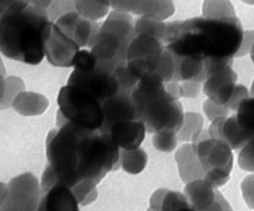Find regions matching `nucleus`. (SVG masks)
Wrapping results in <instances>:
<instances>
[{
  "instance_id": "43",
  "label": "nucleus",
  "mask_w": 254,
  "mask_h": 211,
  "mask_svg": "<svg viewBox=\"0 0 254 211\" xmlns=\"http://www.w3.org/2000/svg\"><path fill=\"white\" fill-rule=\"evenodd\" d=\"M26 1L34 6L41 7L44 9H48L53 3V0H26Z\"/></svg>"
},
{
  "instance_id": "32",
  "label": "nucleus",
  "mask_w": 254,
  "mask_h": 211,
  "mask_svg": "<svg viewBox=\"0 0 254 211\" xmlns=\"http://www.w3.org/2000/svg\"><path fill=\"white\" fill-rule=\"evenodd\" d=\"M239 166L243 170L254 173V134L239 153Z\"/></svg>"
},
{
  "instance_id": "21",
  "label": "nucleus",
  "mask_w": 254,
  "mask_h": 211,
  "mask_svg": "<svg viewBox=\"0 0 254 211\" xmlns=\"http://www.w3.org/2000/svg\"><path fill=\"white\" fill-rule=\"evenodd\" d=\"M12 107L25 117L42 115L49 107L48 98L44 95L24 91L20 93L12 103Z\"/></svg>"
},
{
  "instance_id": "36",
  "label": "nucleus",
  "mask_w": 254,
  "mask_h": 211,
  "mask_svg": "<svg viewBox=\"0 0 254 211\" xmlns=\"http://www.w3.org/2000/svg\"><path fill=\"white\" fill-rule=\"evenodd\" d=\"M203 110L211 122L220 117H228L230 114V109L227 106L220 105L209 98L203 103Z\"/></svg>"
},
{
  "instance_id": "19",
  "label": "nucleus",
  "mask_w": 254,
  "mask_h": 211,
  "mask_svg": "<svg viewBox=\"0 0 254 211\" xmlns=\"http://www.w3.org/2000/svg\"><path fill=\"white\" fill-rule=\"evenodd\" d=\"M175 159L178 165L179 175L186 184L195 179L205 178V171L191 143L182 145L177 150Z\"/></svg>"
},
{
  "instance_id": "25",
  "label": "nucleus",
  "mask_w": 254,
  "mask_h": 211,
  "mask_svg": "<svg viewBox=\"0 0 254 211\" xmlns=\"http://www.w3.org/2000/svg\"><path fill=\"white\" fill-rule=\"evenodd\" d=\"M203 17L210 19L232 18L236 17V11L230 0H205Z\"/></svg>"
},
{
  "instance_id": "2",
  "label": "nucleus",
  "mask_w": 254,
  "mask_h": 211,
  "mask_svg": "<svg viewBox=\"0 0 254 211\" xmlns=\"http://www.w3.org/2000/svg\"><path fill=\"white\" fill-rule=\"evenodd\" d=\"M243 37V27L237 17H202L168 23L164 44L174 58L233 59Z\"/></svg>"
},
{
  "instance_id": "31",
  "label": "nucleus",
  "mask_w": 254,
  "mask_h": 211,
  "mask_svg": "<svg viewBox=\"0 0 254 211\" xmlns=\"http://www.w3.org/2000/svg\"><path fill=\"white\" fill-rule=\"evenodd\" d=\"M152 142L154 147L163 152H170L177 146L178 136L176 132L170 130H163L153 133Z\"/></svg>"
},
{
  "instance_id": "1",
  "label": "nucleus",
  "mask_w": 254,
  "mask_h": 211,
  "mask_svg": "<svg viewBox=\"0 0 254 211\" xmlns=\"http://www.w3.org/2000/svg\"><path fill=\"white\" fill-rule=\"evenodd\" d=\"M58 129L47 139L49 165L41 178V189L56 184L74 189L80 182L98 185L121 167L120 147L100 130L82 128L57 119Z\"/></svg>"
},
{
  "instance_id": "17",
  "label": "nucleus",
  "mask_w": 254,
  "mask_h": 211,
  "mask_svg": "<svg viewBox=\"0 0 254 211\" xmlns=\"http://www.w3.org/2000/svg\"><path fill=\"white\" fill-rule=\"evenodd\" d=\"M101 132L107 134L110 139L122 149L137 148L143 142L146 127L141 120H133L116 123Z\"/></svg>"
},
{
  "instance_id": "7",
  "label": "nucleus",
  "mask_w": 254,
  "mask_h": 211,
  "mask_svg": "<svg viewBox=\"0 0 254 211\" xmlns=\"http://www.w3.org/2000/svg\"><path fill=\"white\" fill-rule=\"evenodd\" d=\"M57 119L75 124L82 128L100 130L104 122L103 104L84 90L67 84L58 96Z\"/></svg>"
},
{
  "instance_id": "46",
  "label": "nucleus",
  "mask_w": 254,
  "mask_h": 211,
  "mask_svg": "<svg viewBox=\"0 0 254 211\" xmlns=\"http://www.w3.org/2000/svg\"><path fill=\"white\" fill-rule=\"evenodd\" d=\"M0 211H25V210H23L21 208H18V207H15V206L2 204V206L0 207Z\"/></svg>"
},
{
  "instance_id": "14",
  "label": "nucleus",
  "mask_w": 254,
  "mask_h": 211,
  "mask_svg": "<svg viewBox=\"0 0 254 211\" xmlns=\"http://www.w3.org/2000/svg\"><path fill=\"white\" fill-rule=\"evenodd\" d=\"M102 106L104 122L100 130H104L116 123L141 120L139 110L130 93L118 92L104 101Z\"/></svg>"
},
{
  "instance_id": "5",
  "label": "nucleus",
  "mask_w": 254,
  "mask_h": 211,
  "mask_svg": "<svg viewBox=\"0 0 254 211\" xmlns=\"http://www.w3.org/2000/svg\"><path fill=\"white\" fill-rule=\"evenodd\" d=\"M136 35L135 23L129 12L111 11L90 46L98 65L111 73L126 65L127 53Z\"/></svg>"
},
{
  "instance_id": "9",
  "label": "nucleus",
  "mask_w": 254,
  "mask_h": 211,
  "mask_svg": "<svg viewBox=\"0 0 254 211\" xmlns=\"http://www.w3.org/2000/svg\"><path fill=\"white\" fill-rule=\"evenodd\" d=\"M67 84H72L84 90L102 104L119 92V86L114 73L99 65L88 70L74 69L68 78Z\"/></svg>"
},
{
  "instance_id": "23",
  "label": "nucleus",
  "mask_w": 254,
  "mask_h": 211,
  "mask_svg": "<svg viewBox=\"0 0 254 211\" xmlns=\"http://www.w3.org/2000/svg\"><path fill=\"white\" fill-rule=\"evenodd\" d=\"M121 166L126 172L139 174L142 172L148 162V156L144 149L137 147L121 150Z\"/></svg>"
},
{
  "instance_id": "6",
  "label": "nucleus",
  "mask_w": 254,
  "mask_h": 211,
  "mask_svg": "<svg viewBox=\"0 0 254 211\" xmlns=\"http://www.w3.org/2000/svg\"><path fill=\"white\" fill-rule=\"evenodd\" d=\"M191 144L205 171L204 179L215 189L227 184L234 165L233 149L204 129L193 137Z\"/></svg>"
},
{
  "instance_id": "45",
  "label": "nucleus",
  "mask_w": 254,
  "mask_h": 211,
  "mask_svg": "<svg viewBox=\"0 0 254 211\" xmlns=\"http://www.w3.org/2000/svg\"><path fill=\"white\" fill-rule=\"evenodd\" d=\"M5 86H6V80L3 75L0 74V102L2 101L4 94H5Z\"/></svg>"
},
{
  "instance_id": "40",
  "label": "nucleus",
  "mask_w": 254,
  "mask_h": 211,
  "mask_svg": "<svg viewBox=\"0 0 254 211\" xmlns=\"http://www.w3.org/2000/svg\"><path fill=\"white\" fill-rule=\"evenodd\" d=\"M254 45V30H247L244 31V37L241 48H240L239 52L237 53L236 57H243V56L250 54V51L252 49V46Z\"/></svg>"
},
{
  "instance_id": "52",
  "label": "nucleus",
  "mask_w": 254,
  "mask_h": 211,
  "mask_svg": "<svg viewBox=\"0 0 254 211\" xmlns=\"http://www.w3.org/2000/svg\"><path fill=\"white\" fill-rule=\"evenodd\" d=\"M147 211H158V210H156V209H153V208H151V207H149V209L147 210Z\"/></svg>"
},
{
  "instance_id": "50",
  "label": "nucleus",
  "mask_w": 254,
  "mask_h": 211,
  "mask_svg": "<svg viewBox=\"0 0 254 211\" xmlns=\"http://www.w3.org/2000/svg\"><path fill=\"white\" fill-rule=\"evenodd\" d=\"M250 94L251 96H254V80L252 82V86H251V91H250Z\"/></svg>"
},
{
  "instance_id": "27",
  "label": "nucleus",
  "mask_w": 254,
  "mask_h": 211,
  "mask_svg": "<svg viewBox=\"0 0 254 211\" xmlns=\"http://www.w3.org/2000/svg\"><path fill=\"white\" fill-rule=\"evenodd\" d=\"M203 126L204 120L200 114L188 112L185 114V121L177 136L182 141H191L193 137L203 130Z\"/></svg>"
},
{
  "instance_id": "38",
  "label": "nucleus",
  "mask_w": 254,
  "mask_h": 211,
  "mask_svg": "<svg viewBox=\"0 0 254 211\" xmlns=\"http://www.w3.org/2000/svg\"><path fill=\"white\" fill-rule=\"evenodd\" d=\"M249 97V92L247 90V88L245 86H243V84H238L235 88V91L233 93V96L231 98V100L228 102V104L225 105L227 106L230 110H234L236 111L240 105V103H241L244 99H246V98Z\"/></svg>"
},
{
  "instance_id": "42",
  "label": "nucleus",
  "mask_w": 254,
  "mask_h": 211,
  "mask_svg": "<svg viewBox=\"0 0 254 211\" xmlns=\"http://www.w3.org/2000/svg\"><path fill=\"white\" fill-rule=\"evenodd\" d=\"M166 90L169 94H171L173 97H175L176 99H179V98L182 97L181 94V88H180V83L179 81H174L171 80L165 84Z\"/></svg>"
},
{
  "instance_id": "8",
  "label": "nucleus",
  "mask_w": 254,
  "mask_h": 211,
  "mask_svg": "<svg viewBox=\"0 0 254 211\" xmlns=\"http://www.w3.org/2000/svg\"><path fill=\"white\" fill-rule=\"evenodd\" d=\"M165 49L163 40L145 34H137L127 53V66L139 79L146 74L157 73Z\"/></svg>"
},
{
  "instance_id": "15",
  "label": "nucleus",
  "mask_w": 254,
  "mask_h": 211,
  "mask_svg": "<svg viewBox=\"0 0 254 211\" xmlns=\"http://www.w3.org/2000/svg\"><path fill=\"white\" fill-rule=\"evenodd\" d=\"M237 80V73L232 65H228L206 78L203 84V92L212 101L220 105H227L233 96Z\"/></svg>"
},
{
  "instance_id": "47",
  "label": "nucleus",
  "mask_w": 254,
  "mask_h": 211,
  "mask_svg": "<svg viewBox=\"0 0 254 211\" xmlns=\"http://www.w3.org/2000/svg\"><path fill=\"white\" fill-rule=\"evenodd\" d=\"M5 73H6V71H5V67H4V65H3V62H2L1 58H0V74L3 75V76H5Z\"/></svg>"
},
{
  "instance_id": "22",
  "label": "nucleus",
  "mask_w": 254,
  "mask_h": 211,
  "mask_svg": "<svg viewBox=\"0 0 254 211\" xmlns=\"http://www.w3.org/2000/svg\"><path fill=\"white\" fill-rule=\"evenodd\" d=\"M188 205L190 204L185 194L167 189L156 191L150 198V207L158 211H177Z\"/></svg>"
},
{
  "instance_id": "4",
  "label": "nucleus",
  "mask_w": 254,
  "mask_h": 211,
  "mask_svg": "<svg viewBox=\"0 0 254 211\" xmlns=\"http://www.w3.org/2000/svg\"><path fill=\"white\" fill-rule=\"evenodd\" d=\"M165 84L158 73L147 74L139 79L132 93L140 118L148 133L163 130L178 133L185 121L181 102L167 92Z\"/></svg>"
},
{
  "instance_id": "29",
  "label": "nucleus",
  "mask_w": 254,
  "mask_h": 211,
  "mask_svg": "<svg viewBox=\"0 0 254 211\" xmlns=\"http://www.w3.org/2000/svg\"><path fill=\"white\" fill-rule=\"evenodd\" d=\"M114 76L118 82L119 92L132 94L139 82V78L131 71L127 64L118 67L114 71Z\"/></svg>"
},
{
  "instance_id": "30",
  "label": "nucleus",
  "mask_w": 254,
  "mask_h": 211,
  "mask_svg": "<svg viewBox=\"0 0 254 211\" xmlns=\"http://www.w3.org/2000/svg\"><path fill=\"white\" fill-rule=\"evenodd\" d=\"M5 80V94L2 101L0 102V109H6L12 106V103L17 96L25 91V83L22 78L18 76H9Z\"/></svg>"
},
{
  "instance_id": "13",
  "label": "nucleus",
  "mask_w": 254,
  "mask_h": 211,
  "mask_svg": "<svg viewBox=\"0 0 254 211\" xmlns=\"http://www.w3.org/2000/svg\"><path fill=\"white\" fill-rule=\"evenodd\" d=\"M79 48L75 41L66 36L54 23L46 44V56L52 65L58 67L73 66Z\"/></svg>"
},
{
  "instance_id": "41",
  "label": "nucleus",
  "mask_w": 254,
  "mask_h": 211,
  "mask_svg": "<svg viewBox=\"0 0 254 211\" xmlns=\"http://www.w3.org/2000/svg\"><path fill=\"white\" fill-rule=\"evenodd\" d=\"M227 205H228L227 200L224 199V197L217 190L216 201L213 204H211L209 207L199 211H227Z\"/></svg>"
},
{
  "instance_id": "3",
  "label": "nucleus",
  "mask_w": 254,
  "mask_h": 211,
  "mask_svg": "<svg viewBox=\"0 0 254 211\" xmlns=\"http://www.w3.org/2000/svg\"><path fill=\"white\" fill-rule=\"evenodd\" d=\"M53 25L47 9L26 0L8 6L0 12V52L11 60L39 64Z\"/></svg>"
},
{
  "instance_id": "37",
  "label": "nucleus",
  "mask_w": 254,
  "mask_h": 211,
  "mask_svg": "<svg viewBox=\"0 0 254 211\" xmlns=\"http://www.w3.org/2000/svg\"><path fill=\"white\" fill-rule=\"evenodd\" d=\"M241 190L247 206L251 209H254V174H251L243 179Z\"/></svg>"
},
{
  "instance_id": "33",
  "label": "nucleus",
  "mask_w": 254,
  "mask_h": 211,
  "mask_svg": "<svg viewBox=\"0 0 254 211\" xmlns=\"http://www.w3.org/2000/svg\"><path fill=\"white\" fill-rule=\"evenodd\" d=\"M174 72H175V63H174L173 56L167 49H165V51L162 54L157 73L161 75L164 81L167 83L173 79Z\"/></svg>"
},
{
  "instance_id": "39",
  "label": "nucleus",
  "mask_w": 254,
  "mask_h": 211,
  "mask_svg": "<svg viewBox=\"0 0 254 211\" xmlns=\"http://www.w3.org/2000/svg\"><path fill=\"white\" fill-rule=\"evenodd\" d=\"M181 94L185 98H196L200 95L201 82L195 80H185L180 82Z\"/></svg>"
},
{
  "instance_id": "28",
  "label": "nucleus",
  "mask_w": 254,
  "mask_h": 211,
  "mask_svg": "<svg viewBox=\"0 0 254 211\" xmlns=\"http://www.w3.org/2000/svg\"><path fill=\"white\" fill-rule=\"evenodd\" d=\"M237 120L243 129L254 134V96L248 97L240 103L236 110Z\"/></svg>"
},
{
  "instance_id": "12",
  "label": "nucleus",
  "mask_w": 254,
  "mask_h": 211,
  "mask_svg": "<svg viewBox=\"0 0 254 211\" xmlns=\"http://www.w3.org/2000/svg\"><path fill=\"white\" fill-rule=\"evenodd\" d=\"M109 7L164 21L174 13L172 0H105Z\"/></svg>"
},
{
  "instance_id": "49",
  "label": "nucleus",
  "mask_w": 254,
  "mask_h": 211,
  "mask_svg": "<svg viewBox=\"0 0 254 211\" xmlns=\"http://www.w3.org/2000/svg\"><path fill=\"white\" fill-rule=\"evenodd\" d=\"M250 56H251V59H252V62L254 64V45L252 46V49L250 51Z\"/></svg>"
},
{
  "instance_id": "34",
  "label": "nucleus",
  "mask_w": 254,
  "mask_h": 211,
  "mask_svg": "<svg viewBox=\"0 0 254 211\" xmlns=\"http://www.w3.org/2000/svg\"><path fill=\"white\" fill-rule=\"evenodd\" d=\"M73 0H53V3L47 9L50 20L52 22L57 21L60 17L70 11H74Z\"/></svg>"
},
{
  "instance_id": "35",
  "label": "nucleus",
  "mask_w": 254,
  "mask_h": 211,
  "mask_svg": "<svg viewBox=\"0 0 254 211\" xmlns=\"http://www.w3.org/2000/svg\"><path fill=\"white\" fill-rule=\"evenodd\" d=\"M97 65H98V61L96 57L91 51H87V50H79L73 61L74 69H78V70L92 69Z\"/></svg>"
},
{
  "instance_id": "44",
  "label": "nucleus",
  "mask_w": 254,
  "mask_h": 211,
  "mask_svg": "<svg viewBox=\"0 0 254 211\" xmlns=\"http://www.w3.org/2000/svg\"><path fill=\"white\" fill-rule=\"evenodd\" d=\"M6 194H7V186L4 185L3 182L0 181V207L2 206V204L5 201Z\"/></svg>"
},
{
  "instance_id": "53",
  "label": "nucleus",
  "mask_w": 254,
  "mask_h": 211,
  "mask_svg": "<svg viewBox=\"0 0 254 211\" xmlns=\"http://www.w3.org/2000/svg\"><path fill=\"white\" fill-rule=\"evenodd\" d=\"M3 1V0H0V2H2Z\"/></svg>"
},
{
  "instance_id": "11",
  "label": "nucleus",
  "mask_w": 254,
  "mask_h": 211,
  "mask_svg": "<svg viewBox=\"0 0 254 211\" xmlns=\"http://www.w3.org/2000/svg\"><path fill=\"white\" fill-rule=\"evenodd\" d=\"M55 25L80 48L90 47L101 27L95 21L82 17L76 10L65 13Z\"/></svg>"
},
{
  "instance_id": "18",
  "label": "nucleus",
  "mask_w": 254,
  "mask_h": 211,
  "mask_svg": "<svg viewBox=\"0 0 254 211\" xmlns=\"http://www.w3.org/2000/svg\"><path fill=\"white\" fill-rule=\"evenodd\" d=\"M72 190L61 184L41 189L37 211H79Z\"/></svg>"
},
{
  "instance_id": "10",
  "label": "nucleus",
  "mask_w": 254,
  "mask_h": 211,
  "mask_svg": "<svg viewBox=\"0 0 254 211\" xmlns=\"http://www.w3.org/2000/svg\"><path fill=\"white\" fill-rule=\"evenodd\" d=\"M41 187L32 173H24L12 178L7 186L3 204L15 206L25 211H37Z\"/></svg>"
},
{
  "instance_id": "51",
  "label": "nucleus",
  "mask_w": 254,
  "mask_h": 211,
  "mask_svg": "<svg viewBox=\"0 0 254 211\" xmlns=\"http://www.w3.org/2000/svg\"><path fill=\"white\" fill-rule=\"evenodd\" d=\"M227 211H234L233 209H232V207H231V205L228 203V205H227Z\"/></svg>"
},
{
  "instance_id": "26",
  "label": "nucleus",
  "mask_w": 254,
  "mask_h": 211,
  "mask_svg": "<svg viewBox=\"0 0 254 211\" xmlns=\"http://www.w3.org/2000/svg\"><path fill=\"white\" fill-rule=\"evenodd\" d=\"M167 31V24L161 20L142 16L135 23L136 34H145L153 36L164 41Z\"/></svg>"
},
{
  "instance_id": "16",
  "label": "nucleus",
  "mask_w": 254,
  "mask_h": 211,
  "mask_svg": "<svg viewBox=\"0 0 254 211\" xmlns=\"http://www.w3.org/2000/svg\"><path fill=\"white\" fill-rule=\"evenodd\" d=\"M208 132L211 137L221 140L234 150L242 148L252 136L239 124L236 115L215 119L211 123Z\"/></svg>"
},
{
  "instance_id": "20",
  "label": "nucleus",
  "mask_w": 254,
  "mask_h": 211,
  "mask_svg": "<svg viewBox=\"0 0 254 211\" xmlns=\"http://www.w3.org/2000/svg\"><path fill=\"white\" fill-rule=\"evenodd\" d=\"M217 189L211 186L205 179L190 181L185 188V195L190 204L196 210L209 207L216 201Z\"/></svg>"
},
{
  "instance_id": "24",
  "label": "nucleus",
  "mask_w": 254,
  "mask_h": 211,
  "mask_svg": "<svg viewBox=\"0 0 254 211\" xmlns=\"http://www.w3.org/2000/svg\"><path fill=\"white\" fill-rule=\"evenodd\" d=\"M73 3L79 15L93 21L102 19L109 11L105 0H73Z\"/></svg>"
},
{
  "instance_id": "48",
  "label": "nucleus",
  "mask_w": 254,
  "mask_h": 211,
  "mask_svg": "<svg viewBox=\"0 0 254 211\" xmlns=\"http://www.w3.org/2000/svg\"><path fill=\"white\" fill-rule=\"evenodd\" d=\"M177 211H196V210L191 205H188V206H185V207L178 209Z\"/></svg>"
}]
</instances>
